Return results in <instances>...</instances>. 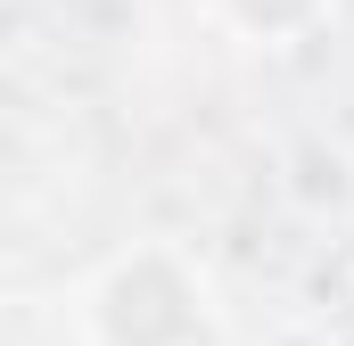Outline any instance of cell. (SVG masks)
<instances>
[{
  "label": "cell",
  "mask_w": 354,
  "mask_h": 346,
  "mask_svg": "<svg viewBox=\"0 0 354 346\" xmlns=\"http://www.w3.org/2000/svg\"><path fill=\"white\" fill-rule=\"evenodd\" d=\"M83 338L91 346H206L214 297L174 248H140V256H115L83 289Z\"/></svg>",
  "instance_id": "1"
}]
</instances>
